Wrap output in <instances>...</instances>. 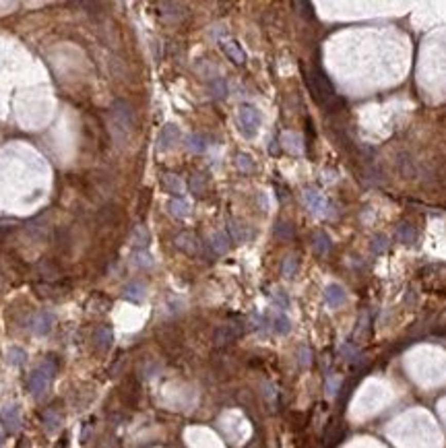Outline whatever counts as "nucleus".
<instances>
[{"label": "nucleus", "mask_w": 446, "mask_h": 448, "mask_svg": "<svg viewBox=\"0 0 446 448\" xmlns=\"http://www.w3.org/2000/svg\"><path fill=\"white\" fill-rule=\"evenodd\" d=\"M56 370H58V364H56V360L50 355V357H46L31 374H29V378H27V390L33 395V397H40V395H44L46 390H48V386H50V382L54 380V376H56Z\"/></svg>", "instance_id": "1"}, {"label": "nucleus", "mask_w": 446, "mask_h": 448, "mask_svg": "<svg viewBox=\"0 0 446 448\" xmlns=\"http://www.w3.org/2000/svg\"><path fill=\"white\" fill-rule=\"evenodd\" d=\"M308 87L314 95V99H318L320 103H327L329 99H335V85L331 83V79L327 77L325 70L320 68H312V73L306 75Z\"/></svg>", "instance_id": "2"}, {"label": "nucleus", "mask_w": 446, "mask_h": 448, "mask_svg": "<svg viewBox=\"0 0 446 448\" xmlns=\"http://www.w3.org/2000/svg\"><path fill=\"white\" fill-rule=\"evenodd\" d=\"M260 112L254 107V105H242L240 110H238V122H240V130H242V134L246 136V138H252L256 132H258V128H260Z\"/></svg>", "instance_id": "3"}, {"label": "nucleus", "mask_w": 446, "mask_h": 448, "mask_svg": "<svg viewBox=\"0 0 446 448\" xmlns=\"http://www.w3.org/2000/svg\"><path fill=\"white\" fill-rule=\"evenodd\" d=\"M112 120H114V124H116L124 134H128V132L134 128V112H132L130 103H126V101H122V99H116V101L112 103Z\"/></svg>", "instance_id": "4"}, {"label": "nucleus", "mask_w": 446, "mask_h": 448, "mask_svg": "<svg viewBox=\"0 0 446 448\" xmlns=\"http://www.w3.org/2000/svg\"><path fill=\"white\" fill-rule=\"evenodd\" d=\"M302 199H304V205H306V209L312 213V215H316V217H323V215H327L329 213V201L325 199V194L323 192H318L316 188H306L304 190V194H302Z\"/></svg>", "instance_id": "5"}, {"label": "nucleus", "mask_w": 446, "mask_h": 448, "mask_svg": "<svg viewBox=\"0 0 446 448\" xmlns=\"http://www.w3.org/2000/svg\"><path fill=\"white\" fill-rule=\"evenodd\" d=\"M174 244H176L178 250H182V252H186V254H190V256H197V254L203 252V244H201L199 236L192 234V231H182V234H178L176 240H174Z\"/></svg>", "instance_id": "6"}, {"label": "nucleus", "mask_w": 446, "mask_h": 448, "mask_svg": "<svg viewBox=\"0 0 446 448\" xmlns=\"http://www.w3.org/2000/svg\"><path fill=\"white\" fill-rule=\"evenodd\" d=\"M242 333H244V329H242L238 322H227V325H221V327L215 331L213 341H215V345L221 347V345H227V343L236 341Z\"/></svg>", "instance_id": "7"}, {"label": "nucleus", "mask_w": 446, "mask_h": 448, "mask_svg": "<svg viewBox=\"0 0 446 448\" xmlns=\"http://www.w3.org/2000/svg\"><path fill=\"white\" fill-rule=\"evenodd\" d=\"M180 140V128L176 124H166L157 136V149L159 151H170Z\"/></svg>", "instance_id": "8"}, {"label": "nucleus", "mask_w": 446, "mask_h": 448, "mask_svg": "<svg viewBox=\"0 0 446 448\" xmlns=\"http://www.w3.org/2000/svg\"><path fill=\"white\" fill-rule=\"evenodd\" d=\"M0 421H3V425L7 427V432L15 434L21 429V411L17 405H7L3 407V411H0Z\"/></svg>", "instance_id": "9"}, {"label": "nucleus", "mask_w": 446, "mask_h": 448, "mask_svg": "<svg viewBox=\"0 0 446 448\" xmlns=\"http://www.w3.org/2000/svg\"><path fill=\"white\" fill-rule=\"evenodd\" d=\"M52 329H54V314H52V312L42 310V312H38V314L31 318V331H33V335L46 337Z\"/></svg>", "instance_id": "10"}, {"label": "nucleus", "mask_w": 446, "mask_h": 448, "mask_svg": "<svg viewBox=\"0 0 446 448\" xmlns=\"http://www.w3.org/2000/svg\"><path fill=\"white\" fill-rule=\"evenodd\" d=\"M325 300H327V304H329L331 308H339V306H343L345 300H347V291H345L343 285L331 283V285H327V289H325Z\"/></svg>", "instance_id": "11"}, {"label": "nucleus", "mask_w": 446, "mask_h": 448, "mask_svg": "<svg viewBox=\"0 0 446 448\" xmlns=\"http://www.w3.org/2000/svg\"><path fill=\"white\" fill-rule=\"evenodd\" d=\"M145 295H147V287L140 281H130L122 289V297H124V300H128V302H136L138 304V302L145 300Z\"/></svg>", "instance_id": "12"}, {"label": "nucleus", "mask_w": 446, "mask_h": 448, "mask_svg": "<svg viewBox=\"0 0 446 448\" xmlns=\"http://www.w3.org/2000/svg\"><path fill=\"white\" fill-rule=\"evenodd\" d=\"M221 48H223L225 56H227L231 62H236V64H244V62H246V52L240 48V44H238L236 40H223V42H221Z\"/></svg>", "instance_id": "13"}, {"label": "nucleus", "mask_w": 446, "mask_h": 448, "mask_svg": "<svg viewBox=\"0 0 446 448\" xmlns=\"http://www.w3.org/2000/svg\"><path fill=\"white\" fill-rule=\"evenodd\" d=\"M281 147L285 149V151L297 155L302 153V136L297 132H283L281 134Z\"/></svg>", "instance_id": "14"}, {"label": "nucleus", "mask_w": 446, "mask_h": 448, "mask_svg": "<svg viewBox=\"0 0 446 448\" xmlns=\"http://www.w3.org/2000/svg\"><path fill=\"white\" fill-rule=\"evenodd\" d=\"M186 147L192 153H205L207 147H209V136L201 134V132H192V134L186 136Z\"/></svg>", "instance_id": "15"}, {"label": "nucleus", "mask_w": 446, "mask_h": 448, "mask_svg": "<svg viewBox=\"0 0 446 448\" xmlns=\"http://www.w3.org/2000/svg\"><path fill=\"white\" fill-rule=\"evenodd\" d=\"M209 248L215 254H225L229 250V236L225 231H213L209 238Z\"/></svg>", "instance_id": "16"}, {"label": "nucleus", "mask_w": 446, "mask_h": 448, "mask_svg": "<svg viewBox=\"0 0 446 448\" xmlns=\"http://www.w3.org/2000/svg\"><path fill=\"white\" fill-rule=\"evenodd\" d=\"M93 341H95V347H97L99 351L110 349L112 343H114V333H112V329H110V327H99V329L93 333Z\"/></svg>", "instance_id": "17"}, {"label": "nucleus", "mask_w": 446, "mask_h": 448, "mask_svg": "<svg viewBox=\"0 0 446 448\" xmlns=\"http://www.w3.org/2000/svg\"><path fill=\"white\" fill-rule=\"evenodd\" d=\"M149 240H151V236H149V229H147L142 223H138V225L132 229V234H130V244H132L136 250H145V248L149 246Z\"/></svg>", "instance_id": "18"}, {"label": "nucleus", "mask_w": 446, "mask_h": 448, "mask_svg": "<svg viewBox=\"0 0 446 448\" xmlns=\"http://www.w3.org/2000/svg\"><path fill=\"white\" fill-rule=\"evenodd\" d=\"M168 211H170L174 217H178V219H186V217L190 215V205H188V201L176 196V199H172V201L168 203Z\"/></svg>", "instance_id": "19"}, {"label": "nucleus", "mask_w": 446, "mask_h": 448, "mask_svg": "<svg viewBox=\"0 0 446 448\" xmlns=\"http://www.w3.org/2000/svg\"><path fill=\"white\" fill-rule=\"evenodd\" d=\"M60 427H62V415L56 409H48L44 413V429L48 434H56Z\"/></svg>", "instance_id": "20"}, {"label": "nucleus", "mask_w": 446, "mask_h": 448, "mask_svg": "<svg viewBox=\"0 0 446 448\" xmlns=\"http://www.w3.org/2000/svg\"><path fill=\"white\" fill-rule=\"evenodd\" d=\"M162 184H164V188H166L170 194L180 196V194L184 192V182H182L176 174H164V176H162Z\"/></svg>", "instance_id": "21"}, {"label": "nucleus", "mask_w": 446, "mask_h": 448, "mask_svg": "<svg viewBox=\"0 0 446 448\" xmlns=\"http://www.w3.org/2000/svg\"><path fill=\"white\" fill-rule=\"evenodd\" d=\"M397 238H399V242H403V244H415L417 231H415V227H413L411 223H399V227H397Z\"/></svg>", "instance_id": "22"}, {"label": "nucleus", "mask_w": 446, "mask_h": 448, "mask_svg": "<svg viewBox=\"0 0 446 448\" xmlns=\"http://www.w3.org/2000/svg\"><path fill=\"white\" fill-rule=\"evenodd\" d=\"M162 15L164 17H172V19H180L186 15V7L178 5V3H162Z\"/></svg>", "instance_id": "23"}, {"label": "nucleus", "mask_w": 446, "mask_h": 448, "mask_svg": "<svg viewBox=\"0 0 446 448\" xmlns=\"http://www.w3.org/2000/svg\"><path fill=\"white\" fill-rule=\"evenodd\" d=\"M273 331L277 335H287L291 331V322L283 312H275L273 314Z\"/></svg>", "instance_id": "24"}, {"label": "nucleus", "mask_w": 446, "mask_h": 448, "mask_svg": "<svg viewBox=\"0 0 446 448\" xmlns=\"http://www.w3.org/2000/svg\"><path fill=\"white\" fill-rule=\"evenodd\" d=\"M227 229H229V236L234 238V242H238V244H242V242H246L248 240V229H246V225H242L240 221H229V225H227Z\"/></svg>", "instance_id": "25"}, {"label": "nucleus", "mask_w": 446, "mask_h": 448, "mask_svg": "<svg viewBox=\"0 0 446 448\" xmlns=\"http://www.w3.org/2000/svg\"><path fill=\"white\" fill-rule=\"evenodd\" d=\"M312 240H314V250H316V254H320V256L329 254V250H331V238H329L325 231H316Z\"/></svg>", "instance_id": "26"}, {"label": "nucleus", "mask_w": 446, "mask_h": 448, "mask_svg": "<svg viewBox=\"0 0 446 448\" xmlns=\"http://www.w3.org/2000/svg\"><path fill=\"white\" fill-rule=\"evenodd\" d=\"M207 186H209V180H207V176L205 174H194L192 178H190V190H192V194H205L207 192Z\"/></svg>", "instance_id": "27"}, {"label": "nucleus", "mask_w": 446, "mask_h": 448, "mask_svg": "<svg viewBox=\"0 0 446 448\" xmlns=\"http://www.w3.org/2000/svg\"><path fill=\"white\" fill-rule=\"evenodd\" d=\"M275 236H277L279 240H283V242L291 240V238L295 236V231H293V225H291L289 221H279V223L275 225Z\"/></svg>", "instance_id": "28"}, {"label": "nucleus", "mask_w": 446, "mask_h": 448, "mask_svg": "<svg viewBox=\"0 0 446 448\" xmlns=\"http://www.w3.org/2000/svg\"><path fill=\"white\" fill-rule=\"evenodd\" d=\"M236 166H238V170L240 172H244V174H250V172H254V162H252V157L248 155V153H240L238 157H236Z\"/></svg>", "instance_id": "29"}, {"label": "nucleus", "mask_w": 446, "mask_h": 448, "mask_svg": "<svg viewBox=\"0 0 446 448\" xmlns=\"http://www.w3.org/2000/svg\"><path fill=\"white\" fill-rule=\"evenodd\" d=\"M7 360H9L11 366H21V364H25L27 353H25L21 347H11L9 353H7Z\"/></svg>", "instance_id": "30"}, {"label": "nucleus", "mask_w": 446, "mask_h": 448, "mask_svg": "<svg viewBox=\"0 0 446 448\" xmlns=\"http://www.w3.org/2000/svg\"><path fill=\"white\" fill-rule=\"evenodd\" d=\"M132 262H134L136 266H140V268H142V266L149 268V266H153V256L149 254V252H145V250H138V252L132 256Z\"/></svg>", "instance_id": "31"}, {"label": "nucleus", "mask_w": 446, "mask_h": 448, "mask_svg": "<svg viewBox=\"0 0 446 448\" xmlns=\"http://www.w3.org/2000/svg\"><path fill=\"white\" fill-rule=\"evenodd\" d=\"M370 248H372V252H374V254H382V252L388 248V238H386V236H382V234L374 236V238H372V244H370Z\"/></svg>", "instance_id": "32"}, {"label": "nucleus", "mask_w": 446, "mask_h": 448, "mask_svg": "<svg viewBox=\"0 0 446 448\" xmlns=\"http://www.w3.org/2000/svg\"><path fill=\"white\" fill-rule=\"evenodd\" d=\"M295 271H297V258H295V256H287V258L283 260V264H281L283 277H293Z\"/></svg>", "instance_id": "33"}, {"label": "nucleus", "mask_w": 446, "mask_h": 448, "mask_svg": "<svg viewBox=\"0 0 446 448\" xmlns=\"http://www.w3.org/2000/svg\"><path fill=\"white\" fill-rule=\"evenodd\" d=\"M293 9H297L302 17L306 19H314V13H312V5L310 3H293Z\"/></svg>", "instance_id": "34"}, {"label": "nucleus", "mask_w": 446, "mask_h": 448, "mask_svg": "<svg viewBox=\"0 0 446 448\" xmlns=\"http://www.w3.org/2000/svg\"><path fill=\"white\" fill-rule=\"evenodd\" d=\"M273 302H275L279 308H287V306H289V297H287L283 291L277 289V291H273Z\"/></svg>", "instance_id": "35"}, {"label": "nucleus", "mask_w": 446, "mask_h": 448, "mask_svg": "<svg viewBox=\"0 0 446 448\" xmlns=\"http://www.w3.org/2000/svg\"><path fill=\"white\" fill-rule=\"evenodd\" d=\"M225 91H227V87H225V83L219 79V81H215L213 85H211V95L213 97H223L225 95Z\"/></svg>", "instance_id": "36"}, {"label": "nucleus", "mask_w": 446, "mask_h": 448, "mask_svg": "<svg viewBox=\"0 0 446 448\" xmlns=\"http://www.w3.org/2000/svg\"><path fill=\"white\" fill-rule=\"evenodd\" d=\"M343 355H345L347 360H353V357L358 355V349H355L353 345H345V347H343Z\"/></svg>", "instance_id": "37"}, {"label": "nucleus", "mask_w": 446, "mask_h": 448, "mask_svg": "<svg viewBox=\"0 0 446 448\" xmlns=\"http://www.w3.org/2000/svg\"><path fill=\"white\" fill-rule=\"evenodd\" d=\"M300 353H302V360H300V362H302V366H308V364H310V351H308L306 347H302V349H300Z\"/></svg>", "instance_id": "38"}, {"label": "nucleus", "mask_w": 446, "mask_h": 448, "mask_svg": "<svg viewBox=\"0 0 446 448\" xmlns=\"http://www.w3.org/2000/svg\"><path fill=\"white\" fill-rule=\"evenodd\" d=\"M27 446H29L27 438H21V442H19V448H27Z\"/></svg>", "instance_id": "39"}, {"label": "nucleus", "mask_w": 446, "mask_h": 448, "mask_svg": "<svg viewBox=\"0 0 446 448\" xmlns=\"http://www.w3.org/2000/svg\"><path fill=\"white\" fill-rule=\"evenodd\" d=\"M56 448H66V436H64V438L58 442V446H56Z\"/></svg>", "instance_id": "40"}, {"label": "nucleus", "mask_w": 446, "mask_h": 448, "mask_svg": "<svg viewBox=\"0 0 446 448\" xmlns=\"http://www.w3.org/2000/svg\"><path fill=\"white\" fill-rule=\"evenodd\" d=\"M3 444H5V434L0 432V448H3Z\"/></svg>", "instance_id": "41"}]
</instances>
